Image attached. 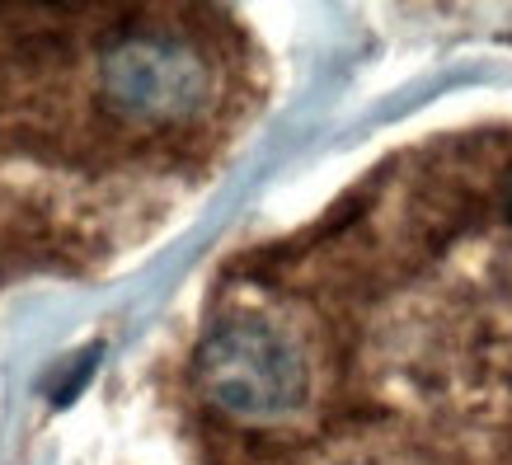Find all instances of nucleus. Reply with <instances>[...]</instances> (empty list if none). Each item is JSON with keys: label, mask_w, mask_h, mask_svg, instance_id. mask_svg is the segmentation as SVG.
I'll return each mask as SVG.
<instances>
[{"label": "nucleus", "mask_w": 512, "mask_h": 465, "mask_svg": "<svg viewBox=\"0 0 512 465\" xmlns=\"http://www.w3.org/2000/svg\"><path fill=\"white\" fill-rule=\"evenodd\" d=\"M264 99L221 10H0V273L109 264L212 179Z\"/></svg>", "instance_id": "1"}, {"label": "nucleus", "mask_w": 512, "mask_h": 465, "mask_svg": "<svg viewBox=\"0 0 512 465\" xmlns=\"http://www.w3.org/2000/svg\"><path fill=\"white\" fill-rule=\"evenodd\" d=\"M188 376L202 414L254 447L282 451L325 414V343L278 273H249L212 306Z\"/></svg>", "instance_id": "2"}, {"label": "nucleus", "mask_w": 512, "mask_h": 465, "mask_svg": "<svg viewBox=\"0 0 512 465\" xmlns=\"http://www.w3.org/2000/svg\"><path fill=\"white\" fill-rule=\"evenodd\" d=\"M503 221H508V231H512V160H508V170H503Z\"/></svg>", "instance_id": "3"}]
</instances>
